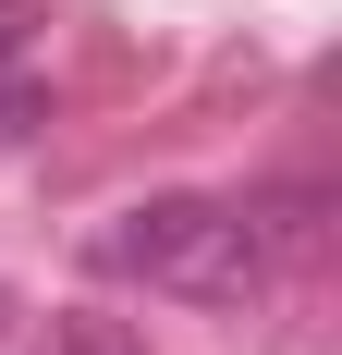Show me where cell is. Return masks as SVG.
<instances>
[{
	"label": "cell",
	"instance_id": "cell-1",
	"mask_svg": "<svg viewBox=\"0 0 342 355\" xmlns=\"http://www.w3.org/2000/svg\"><path fill=\"white\" fill-rule=\"evenodd\" d=\"M98 270L183 294V306H244V294H269V220L233 196H147L98 233Z\"/></svg>",
	"mask_w": 342,
	"mask_h": 355
},
{
	"label": "cell",
	"instance_id": "cell-2",
	"mask_svg": "<svg viewBox=\"0 0 342 355\" xmlns=\"http://www.w3.org/2000/svg\"><path fill=\"white\" fill-rule=\"evenodd\" d=\"M37 355H147V343H135L123 319H98V306H62V319L37 331Z\"/></svg>",
	"mask_w": 342,
	"mask_h": 355
},
{
	"label": "cell",
	"instance_id": "cell-3",
	"mask_svg": "<svg viewBox=\"0 0 342 355\" xmlns=\"http://www.w3.org/2000/svg\"><path fill=\"white\" fill-rule=\"evenodd\" d=\"M25 123H37V86H25V73H0V135H25Z\"/></svg>",
	"mask_w": 342,
	"mask_h": 355
},
{
	"label": "cell",
	"instance_id": "cell-4",
	"mask_svg": "<svg viewBox=\"0 0 342 355\" xmlns=\"http://www.w3.org/2000/svg\"><path fill=\"white\" fill-rule=\"evenodd\" d=\"M25 25H37V12H25V0H0V73H12V62H25Z\"/></svg>",
	"mask_w": 342,
	"mask_h": 355
}]
</instances>
